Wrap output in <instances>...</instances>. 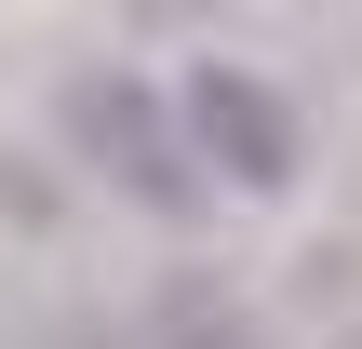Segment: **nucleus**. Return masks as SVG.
Segmentation results:
<instances>
[{"instance_id": "1", "label": "nucleus", "mask_w": 362, "mask_h": 349, "mask_svg": "<svg viewBox=\"0 0 362 349\" xmlns=\"http://www.w3.org/2000/svg\"><path fill=\"white\" fill-rule=\"evenodd\" d=\"M67 135H81V161L121 188V202H148V215H202V148H188V121L134 81V67H94L81 94H67Z\"/></svg>"}, {"instance_id": "2", "label": "nucleus", "mask_w": 362, "mask_h": 349, "mask_svg": "<svg viewBox=\"0 0 362 349\" xmlns=\"http://www.w3.org/2000/svg\"><path fill=\"white\" fill-rule=\"evenodd\" d=\"M175 121H188V148H202V175H215V188H242V202L296 188V108H282V81H255L242 54L188 67Z\"/></svg>"}, {"instance_id": "3", "label": "nucleus", "mask_w": 362, "mask_h": 349, "mask_svg": "<svg viewBox=\"0 0 362 349\" xmlns=\"http://www.w3.org/2000/svg\"><path fill=\"white\" fill-rule=\"evenodd\" d=\"M175 349H269V336H255V323H228V309H188V323H175Z\"/></svg>"}]
</instances>
